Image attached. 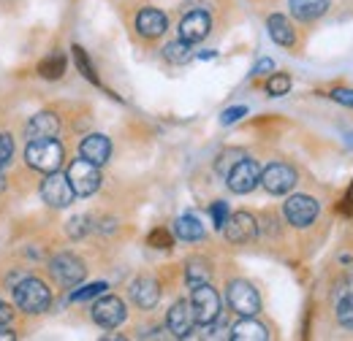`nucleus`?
<instances>
[{
  "instance_id": "nucleus-36",
  "label": "nucleus",
  "mask_w": 353,
  "mask_h": 341,
  "mask_svg": "<svg viewBox=\"0 0 353 341\" xmlns=\"http://www.w3.org/2000/svg\"><path fill=\"white\" fill-rule=\"evenodd\" d=\"M272 71H274V63H272V60H261V63L253 68V74H256V76H261V74H272Z\"/></svg>"
},
{
  "instance_id": "nucleus-19",
  "label": "nucleus",
  "mask_w": 353,
  "mask_h": 341,
  "mask_svg": "<svg viewBox=\"0 0 353 341\" xmlns=\"http://www.w3.org/2000/svg\"><path fill=\"white\" fill-rule=\"evenodd\" d=\"M266 28H269V36L274 43H280V46H294L296 43V33H294L291 22L283 14H272L266 19Z\"/></svg>"
},
{
  "instance_id": "nucleus-5",
  "label": "nucleus",
  "mask_w": 353,
  "mask_h": 341,
  "mask_svg": "<svg viewBox=\"0 0 353 341\" xmlns=\"http://www.w3.org/2000/svg\"><path fill=\"white\" fill-rule=\"evenodd\" d=\"M49 274H52L54 282H60L63 287H77V285H82L88 268H85V263L77 255L60 252V255H54L49 260Z\"/></svg>"
},
{
  "instance_id": "nucleus-10",
  "label": "nucleus",
  "mask_w": 353,
  "mask_h": 341,
  "mask_svg": "<svg viewBox=\"0 0 353 341\" xmlns=\"http://www.w3.org/2000/svg\"><path fill=\"white\" fill-rule=\"evenodd\" d=\"M261 184L272 195H285L296 184V170L291 166H285V163H272L269 168L261 170Z\"/></svg>"
},
{
  "instance_id": "nucleus-8",
  "label": "nucleus",
  "mask_w": 353,
  "mask_h": 341,
  "mask_svg": "<svg viewBox=\"0 0 353 341\" xmlns=\"http://www.w3.org/2000/svg\"><path fill=\"white\" fill-rule=\"evenodd\" d=\"M68 182H71V187H74V192L77 195H82V198H88L92 195L98 187H101V170L98 166H92L90 160H74L71 166H68Z\"/></svg>"
},
{
  "instance_id": "nucleus-13",
  "label": "nucleus",
  "mask_w": 353,
  "mask_h": 341,
  "mask_svg": "<svg viewBox=\"0 0 353 341\" xmlns=\"http://www.w3.org/2000/svg\"><path fill=\"white\" fill-rule=\"evenodd\" d=\"M210 30H212V19H210V14L207 11H190V14H185L182 16V22H179V38L188 43H199L204 41L207 36H210Z\"/></svg>"
},
{
  "instance_id": "nucleus-11",
  "label": "nucleus",
  "mask_w": 353,
  "mask_h": 341,
  "mask_svg": "<svg viewBox=\"0 0 353 341\" xmlns=\"http://www.w3.org/2000/svg\"><path fill=\"white\" fill-rule=\"evenodd\" d=\"M125 303L120 298H114V296H103L101 300H95V306H92V320H95V325H101V328H106V331H112V328H117L120 322H125Z\"/></svg>"
},
{
  "instance_id": "nucleus-18",
  "label": "nucleus",
  "mask_w": 353,
  "mask_h": 341,
  "mask_svg": "<svg viewBox=\"0 0 353 341\" xmlns=\"http://www.w3.org/2000/svg\"><path fill=\"white\" fill-rule=\"evenodd\" d=\"M57 130H60V120H57L54 114H49V111L33 114V117L28 120V125H25V133H28L30 141H33V138H54Z\"/></svg>"
},
{
  "instance_id": "nucleus-27",
  "label": "nucleus",
  "mask_w": 353,
  "mask_h": 341,
  "mask_svg": "<svg viewBox=\"0 0 353 341\" xmlns=\"http://www.w3.org/2000/svg\"><path fill=\"white\" fill-rule=\"evenodd\" d=\"M288 89H291V79H288L285 74H272V79L266 82V92H269L272 98L288 95Z\"/></svg>"
},
{
  "instance_id": "nucleus-12",
  "label": "nucleus",
  "mask_w": 353,
  "mask_h": 341,
  "mask_svg": "<svg viewBox=\"0 0 353 341\" xmlns=\"http://www.w3.org/2000/svg\"><path fill=\"white\" fill-rule=\"evenodd\" d=\"M285 219L294 225V228H307L312 225V219L318 217V201L310 198V195H291L285 201Z\"/></svg>"
},
{
  "instance_id": "nucleus-4",
  "label": "nucleus",
  "mask_w": 353,
  "mask_h": 341,
  "mask_svg": "<svg viewBox=\"0 0 353 341\" xmlns=\"http://www.w3.org/2000/svg\"><path fill=\"white\" fill-rule=\"evenodd\" d=\"M225 298H228V306L242 314V317H256L261 311V298L256 293V287L245 279H234L228 282V290H225Z\"/></svg>"
},
{
  "instance_id": "nucleus-7",
  "label": "nucleus",
  "mask_w": 353,
  "mask_h": 341,
  "mask_svg": "<svg viewBox=\"0 0 353 341\" xmlns=\"http://www.w3.org/2000/svg\"><path fill=\"white\" fill-rule=\"evenodd\" d=\"M225 182H228V190H231V192L248 195V192H253V190L259 187V182H261V168H259L256 160L242 157L234 168L225 173Z\"/></svg>"
},
{
  "instance_id": "nucleus-25",
  "label": "nucleus",
  "mask_w": 353,
  "mask_h": 341,
  "mask_svg": "<svg viewBox=\"0 0 353 341\" xmlns=\"http://www.w3.org/2000/svg\"><path fill=\"white\" fill-rule=\"evenodd\" d=\"M185 279H188V285H190V287L210 282V265H207L204 260H190V263H188V268H185Z\"/></svg>"
},
{
  "instance_id": "nucleus-24",
  "label": "nucleus",
  "mask_w": 353,
  "mask_h": 341,
  "mask_svg": "<svg viewBox=\"0 0 353 341\" xmlns=\"http://www.w3.org/2000/svg\"><path fill=\"white\" fill-rule=\"evenodd\" d=\"M163 57H166L169 63H174V65H185V63H190V60H193V43L182 41V38H179V41L166 43Z\"/></svg>"
},
{
  "instance_id": "nucleus-34",
  "label": "nucleus",
  "mask_w": 353,
  "mask_h": 341,
  "mask_svg": "<svg viewBox=\"0 0 353 341\" xmlns=\"http://www.w3.org/2000/svg\"><path fill=\"white\" fill-rule=\"evenodd\" d=\"M210 214H212L215 228H223V225H225V219H228V204H225V201H218V204L210 209Z\"/></svg>"
},
{
  "instance_id": "nucleus-30",
  "label": "nucleus",
  "mask_w": 353,
  "mask_h": 341,
  "mask_svg": "<svg viewBox=\"0 0 353 341\" xmlns=\"http://www.w3.org/2000/svg\"><path fill=\"white\" fill-rule=\"evenodd\" d=\"M147 244H150V247H155V250H172L174 239H172V233H169V230L158 228V230H152V233L147 236Z\"/></svg>"
},
{
  "instance_id": "nucleus-33",
  "label": "nucleus",
  "mask_w": 353,
  "mask_h": 341,
  "mask_svg": "<svg viewBox=\"0 0 353 341\" xmlns=\"http://www.w3.org/2000/svg\"><path fill=\"white\" fill-rule=\"evenodd\" d=\"M332 100H337L340 106L353 109V89L351 87H337V89H332Z\"/></svg>"
},
{
  "instance_id": "nucleus-29",
  "label": "nucleus",
  "mask_w": 353,
  "mask_h": 341,
  "mask_svg": "<svg viewBox=\"0 0 353 341\" xmlns=\"http://www.w3.org/2000/svg\"><path fill=\"white\" fill-rule=\"evenodd\" d=\"M90 230H92V225H90V217H85V214H79L68 222V236L71 239H85Z\"/></svg>"
},
{
  "instance_id": "nucleus-9",
  "label": "nucleus",
  "mask_w": 353,
  "mask_h": 341,
  "mask_svg": "<svg viewBox=\"0 0 353 341\" xmlns=\"http://www.w3.org/2000/svg\"><path fill=\"white\" fill-rule=\"evenodd\" d=\"M225 233V239L231 244H248L259 236V225H256V217L248 212H236V214H228L225 225L221 228Z\"/></svg>"
},
{
  "instance_id": "nucleus-3",
  "label": "nucleus",
  "mask_w": 353,
  "mask_h": 341,
  "mask_svg": "<svg viewBox=\"0 0 353 341\" xmlns=\"http://www.w3.org/2000/svg\"><path fill=\"white\" fill-rule=\"evenodd\" d=\"M190 309H193V320L199 325H212L221 317V296L215 287H210V282L196 285L193 296H190Z\"/></svg>"
},
{
  "instance_id": "nucleus-15",
  "label": "nucleus",
  "mask_w": 353,
  "mask_h": 341,
  "mask_svg": "<svg viewBox=\"0 0 353 341\" xmlns=\"http://www.w3.org/2000/svg\"><path fill=\"white\" fill-rule=\"evenodd\" d=\"M166 28H169V19H166V14L158 11V8H141V11L136 14V30H139V36H144V38H158V36L166 33Z\"/></svg>"
},
{
  "instance_id": "nucleus-2",
  "label": "nucleus",
  "mask_w": 353,
  "mask_h": 341,
  "mask_svg": "<svg viewBox=\"0 0 353 341\" xmlns=\"http://www.w3.org/2000/svg\"><path fill=\"white\" fill-rule=\"evenodd\" d=\"M11 290H14L17 306H19L25 314H41V311L49 309V303H52L49 287H46L41 279H36V276H25V279H19Z\"/></svg>"
},
{
  "instance_id": "nucleus-14",
  "label": "nucleus",
  "mask_w": 353,
  "mask_h": 341,
  "mask_svg": "<svg viewBox=\"0 0 353 341\" xmlns=\"http://www.w3.org/2000/svg\"><path fill=\"white\" fill-rule=\"evenodd\" d=\"M166 325H169L172 336H176V339H188L190 336V331L196 325L190 300H176L174 306L169 309V314H166Z\"/></svg>"
},
{
  "instance_id": "nucleus-32",
  "label": "nucleus",
  "mask_w": 353,
  "mask_h": 341,
  "mask_svg": "<svg viewBox=\"0 0 353 341\" xmlns=\"http://www.w3.org/2000/svg\"><path fill=\"white\" fill-rule=\"evenodd\" d=\"M11 157H14V141H11L8 133H0V168L8 166Z\"/></svg>"
},
{
  "instance_id": "nucleus-39",
  "label": "nucleus",
  "mask_w": 353,
  "mask_h": 341,
  "mask_svg": "<svg viewBox=\"0 0 353 341\" xmlns=\"http://www.w3.org/2000/svg\"><path fill=\"white\" fill-rule=\"evenodd\" d=\"M343 212H345V214L353 212V187H351V192L345 195V201H343Z\"/></svg>"
},
{
  "instance_id": "nucleus-1",
  "label": "nucleus",
  "mask_w": 353,
  "mask_h": 341,
  "mask_svg": "<svg viewBox=\"0 0 353 341\" xmlns=\"http://www.w3.org/2000/svg\"><path fill=\"white\" fill-rule=\"evenodd\" d=\"M63 157H65V152H63V144H60L57 138H33V141L28 144V149H25L28 166L41 170V173L60 170Z\"/></svg>"
},
{
  "instance_id": "nucleus-35",
  "label": "nucleus",
  "mask_w": 353,
  "mask_h": 341,
  "mask_svg": "<svg viewBox=\"0 0 353 341\" xmlns=\"http://www.w3.org/2000/svg\"><path fill=\"white\" fill-rule=\"evenodd\" d=\"M245 114H248V109H245V106L225 109V111H223V117H221V122H223V125H234V122H236V120H242Z\"/></svg>"
},
{
  "instance_id": "nucleus-20",
  "label": "nucleus",
  "mask_w": 353,
  "mask_h": 341,
  "mask_svg": "<svg viewBox=\"0 0 353 341\" xmlns=\"http://www.w3.org/2000/svg\"><path fill=\"white\" fill-rule=\"evenodd\" d=\"M288 8H291V14H294L296 19L312 22V19H318V16L326 14L329 0H288Z\"/></svg>"
},
{
  "instance_id": "nucleus-37",
  "label": "nucleus",
  "mask_w": 353,
  "mask_h": 341,
  "mask_svg": "<svg viewBox=\"0 0 353 341\" xmlns=\"http://www.w3.org/2000/svg\"><path fill=\"white\" fill-rule=\"evenodd\" d=\"M14 339H17V333L8 328V322H6V325L0 322V341H14Z\"/></svg>"
},
{
  "instance_id": "nucleus-6",
  "label": "nucleus",
  "mask_w": 353,
  "mask_h": 341,
  "mask_svg": "<svg viewBox=\"0 0 353 341\" xmlns=\"http://www.w3.org/2000/svg\"><path fill=\"white\" fill-rule=\"evenodd\" d=\"M41 198L52 209H65V206L74 204L77 192H74L68 176H63L60 170H52V173H46V179L41 182Z\"/></svg>"
},
{
  "instance_id": "nucleus-21",
  "label": "nucleus",
  "mask_w": 353,
  "mask_h": 341,
  "mask_svg": "<svg viewBox=\"0 0 353 341\" xmlns=\"http://www.w3.org/2000/svg\"><path fill=\"white\" fill-rule=\"evenodd\" d=\"M231 339L234 341H266L269 333H266V328L261 322H256L253 317H245L242 322H236V325L231 328Z\"/></svg>"
},
{
  "instance_id": "nucleus-38",
  "label": "nucleus",
  "mask_w": 353,
  "mask_h": 341,
  "mask_svg": "<svg viewBox=\"0 0 353 341\" xmlns=\"http://www.w3.org/2000/svg\"><path fill=\"white\" fill-rule=\"evenodd\" d=\"M11 314H14V311H11V306H6V303L0 300V322H3V325H6V322H11Z\"/></svg>"
},
{
  "instance_id": "nucleus-31",
  "label": "nucleus",
  "mask_w": 353,
  "mask_h": 341,
  "mask_svg": "<svg viewBox=\"0 0 353 341\" xmlns=\"http://www.w3.org/2000/svg\"><path fill=\"white\" fill-rule=\"evenodd\" d=\"M103 290H109V285H106V282H95V285H88V287H82V290H74V293H71V300L98 298Z\"/></svg>"
},
{
  "instance_id": "nucleus-40",
  "label": "nucleus",
  "mask_w": 353,
  "mask_h": 341,
  "mask_svg": "<svg viewBox=\"0 0 353 341\" xmlns=\"http://www.w3.org/2000/svg\"><path fill=\"white\" fill-rule=\"evenodd\" d=\"M199 57H201V60H212V57H215V52H201Z\"/></svg>"
},
{
  "instance_id": "nucleus-26",
  "label": "nucleus",
  "mask_w": 353,
  "mask_h": 341,
  "mask_svg": "<svg viewBox=\"0 0 353 341\" xmlns=\"http://www.w3.org/2000/svg\"><path fill=\"white\" fill-rule=\"evenodd\" d=\"M71 52H74V63H77V68H79V71L88 76L92 85H98V76H95V68H92V63H90L88 52H85L82 46H74Z\"/></svg>"
},
{
  "instance_id": "nucleus-22",
  "label": "nucleus",
  "mask_w": 353,
  "mask_h": 341,
  "mask_svg": "<svg viewBox=\"0 0 353 341\" xmlns=\"http://www.w3.org/2000/svg\"><path fill=\"white\" fill-rule=\"evenodd\" d=\"M174 233L176 239H182V241H201L204 239V225L196 217L185 214L174 222Z\"/></svg>"
},
{
  "instance_id": "nucleus-28",
  "label": "nucleus",
  "mask_w": 353,
  "mask_h": 341,
  "mask_svg": "<svg viewBox=\"0 0 353 341\" xmlns=\"http://www.w3.org/2000/svg\"><path fill=\"white\" fill-rule=\"evenodd\" d=\"M337 320L343 328H353V293H348L345 298H340L337 303Z\"/></svg>"
},
{
  "instance_id": "nucleus-17",
  "label": "nucleus",
  "mask_w": 353,
  "mask_h": 341,
  "mask_svg": "<svg viewBox=\"0 0 353 341\" xmlns=\"http://www.w3.org/2000/svg\"><path fill=\"white\" fill-rule=\"evenodd\" d=\"M131 298L141 309H152L161 298V287H158V282L152 276H139L131 285Z\"/></svg>"
},
{
  "instance_id": "nucleus-23",
  "label": "nucleus",
  "mask_w": 353,
  "mask_h": 341,
  "mask_svg": "<svg viewBox=\"0 0 353 341\" xmlns=\"http://www.w3.org/2000/svg\"><path fill=\"white\" fill-rule=\"evenodd\" d=\"M39 74L49 79V82H54V79H63V74H65V57L60 54V52H52V54H46L44 60L39 63Z\"/></svg>"
},
{
  "instance_id": "nucleus-16",
  "label": "nucleus",
  "mask_w": 353,
  "mask_h": 341,
  "mask_svg": "<svg viewBox=\"0 0 353 341\" xmlns=\"http://www.w3.org/2000/svg\"><path fill=\"white\" fill-rule=\"evenodd\" d=\"M79 155H82L85 160H90L92 166H103V163L109 160V155H112V141H109L106 135H101V133H92V135H88V138L82 141Z\"/></svg>"
}]
</instances>
